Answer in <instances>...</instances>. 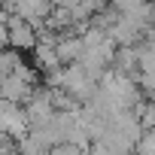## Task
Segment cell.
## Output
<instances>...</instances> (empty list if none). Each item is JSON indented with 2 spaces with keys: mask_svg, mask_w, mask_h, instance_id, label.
Instances as JSON below:
<instances>
[{
  "mask_svg": "<svg viewBox=\"0 0 155 155\" xmlns=\"http://www.w3.org/2000/svg\"><path fill=\"white\" fill-rule=\"evenodd\" d=\"M6 49H12V52H28L31 49L34 52L37 49V28L9 15L6 18Z\"/></svg>",
  "mask_w": 155,
  "mask_h": 155,
  "instance_id": "cell-1",
  "label": "cell"
},
{
  "mask_svg": "<svg viewBox=\"0 0 155 155\" xmlns=\"http://www.w3.org/2000/svg\"><path fill=\"white\" fill-rule=\"evenodd\" d=\"M55 55H58V64H61V67L76 64V61L82 58V43H79V37H73V34L58 37V40H55Z\"/></svg>",
  "mask_w": 155,
  "mask_h": 155,
  "instance_id": "cell-2",
  "label": "cell"
},
{
  "mask_svg": "<svg viewBox=\"0 0 155 155\" xmlns=\"http://www.w3.org/2000/svg\"><path fill=\"white\" fill-rule=\"evenodd\" d=\"M58 67H61V64H58L55 46H49V43H37V49H34V70L52 73V70H58Z\"/></svg>",
  "mask_w": 155,
  "mask_h": 155,
  "instance_id": "cell-3",
  "label": "cell"
},
{
  "mask_svg": "<svg viewBox=\"0 0 155 155\" xmlns=\"http://www.w3.org/2000/svg\"><path fill=\"white\" fill-rule=\"evenodd\" d=\"M21 67H25V55H21V52H12V49H3V52H0V79L15 76Z\"/></svg>",
  "mask_w": 155,
  "mask_h": 155,
  "instance_id": "cell-4",
  "label": "cell"
},
{
  "mask_svg": "<svg viewBox=\"0 0 155 155\" xmlns=\"http://www.w3.org/2000/svg\"><path fill=\"white\" fill-rule=\"evenodd\" d=\"M134 152L137 155H155V131L140 134V140L134 143Z\"/></svg>",
  "mask_w": 155,
  "mask_h": 155,
  "instance_id": "cell-5",
  "label": "cell"
},
{
  "mask_svg": "<svg viewBox=\"0 0 155 155\" xmlns=\"http://www.w3.org/2000/svg\"><path fill=\"white\" fill-rule=\"evenodd\" d=\"M46 155H85V152H79L76 146H70V143H61V146H52Z\"/></svg>",
  "mask_w": 155,
  "mask_h": 155,
  "instance_id": "cell-6",
  "label": "cell"
},
{
  "mask_svg": "<svg viewBox=\"0 0 155 155\" xmlns=\"http://www.w3.org/2000/svg\"><path fill=\"white\" fill-rule=\"evenodd\" d=\"M152 110H155V101H152Z\"/></svg>",
  "mask_w": 155,
  "mask_h": 155,
  "instance_id": "cell-7",
  "label": "cell"
}]
</instances>
